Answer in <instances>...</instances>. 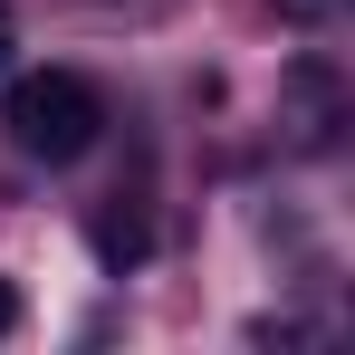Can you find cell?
<instances>
[{
    "label": "cell",
    "mask_w": 355,
    "mask_h": 355,
    "mask_svg": "<svg viewBox=\"0 0 355 355\" xmlns=\"http://www.w3.org/2000/svg\"><path fill=\"white\" fill-rule=\"evenodd\" d=\"M0 125L19 135V154L77 164V154H96V135H106V96H96L77 67H39V77H19V87L0 96Z\"/></svg>",
    "instance_id": "1"
},
{
    "label": "cell",
    "mask_w": 355,
    "mask_h": 355,
    "mask_svg": "<svg viewBox=\"0 0 355 355\" xmlns=\"http://www.w3.org/2000/svg\"><path fill=\"white\" fill-rule=\"evenodd\" d=\"M87 240H96V259H106L116 279L154 259V221H144V211H96V231H87Z\"/></svg>",
    "instance_id": "2"
},
{
    "label": "cell",
    "mask_w": 355,
    "mask_h": 355,
    "mask_svg": "<svg viewBox=\"0 0 355 355\" xmlns=\"http://www.w3.org/2000/svg\"><path fill=\"white\" fill-rule=\"evenodd\" d=\"M346 0H279V19H297V29H317V19H336Z\"/></svg>",
    "instance_id": "3"
},
{
    "label": "cell",
    "mask_w": 355,
    "mask_h": 355,
    "mask_svg": "<svg viewBox=\"0 0 355 355\" xmlns=\"http://www.w3.org/2000/svg\"><path fill=\"white\" fill-rule=\"evenodd\" d=\"M10 327H19V288L0 279V336H10Z\"/></svg>",
    "instance_id": "4"
}]
</instances>
